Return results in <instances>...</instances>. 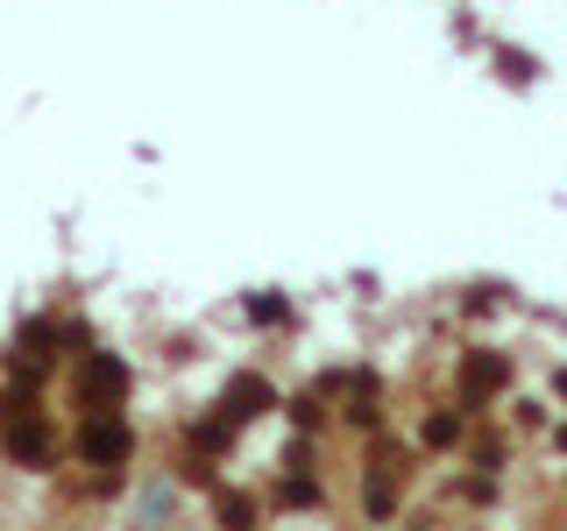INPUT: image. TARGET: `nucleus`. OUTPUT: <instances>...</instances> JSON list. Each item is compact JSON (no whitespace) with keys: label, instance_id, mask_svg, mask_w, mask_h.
Wrapping results in <instances>:
<instances>
[{"label":"nucleus","instance_id":"20e7f679","mask_svg":"<svg viewBox=\"0 0 567 531\" xmlns=\"http://www.w3.org/2000/svg\"><path fill=\"white\" fill-rule=\"evenodd\" d=\"M71 447H79L85 468H128V460H135V425L121 412H85V425H79Z\"/></svg>","mask_w":567,"mask_h":531},{"label":"nucleus","instance_id":"1a4fd4ad","mask_svg":"<svg viewBox=\"0 0 567 531\" xmlns=\"http://www.w3.org/2000/svg\"><path fill=\"white\" fill-rule=\"evenodd\" d=\"M398 503H404V482H377V475H369V489H362V518H369V524H390V518H398Z\"/></svg>","mask_w":567,"mask_h":531},{"label":"nucleus","instance_id":"9d476101","mask_svg":"<svg viewBox=\"0 0 567 531\" xmlns=\"http://www.w3.org/2000/svg\"><path fill=\"white\" fill-rule=\"evenodd\" d=\"M213 518H220V524H256L262 503L248 489H213Z\"/></svg>","mask_w":567,"mask_h":531},{"label":"nucleus","instance_id":"f8f14e48","mask_svg":"<svg viewBox=\"0 0 567 531\" xmlns=\"http://www.w3.org/2000/svg\"><path fill=\"white\" fill-rule=\"evenodd\" d=\"M468 468H483V475H504V468H511V439H504V433H483V439L468 447Z\"/></svg>","mask_w":567,"mask_h":531},{"label":"nucleus","instance_id":"4468645a","mask_svg":"<svg viewBox=\"0 0 567 531\" xmlns=\"http://www.w3.org/2000/svg\"><path fill=\"white\" fill-rule=\"evenodd\" d=\"M454 496H461L468 510H483V503H496V475H483V468H475V475H461Z\"/></svg>","mask_w":567,"mask_h":531},{"label":"nucleus","instance_id":"39448f33","mask_svg":"<svg viewBox=\"0 0 567 531\" xmlns=\"http://www.w3.org/2000/svg\"><path fill=\"white\" fill-rule=\"evenodd\" d=\"M454 389H461V404H468V412H483L496 389H511V354L468 347V354H461V368H454Z\"/></svg>","mask_w":567,"mask_h":531},{"label":"nucleus","instance_id":"f257e3e1","mask_svg":"<svg viewBox=\"0 0 567 531\" xmlns=\"http://www.w3.org/2000/svg\"><path fill=\"white\" fill-rule=\"evenodd\" d=\"M0 454H8L14 468H29V475L58 468V425L43 418V404H29V412H0Z\"/></svg>","mask_w":567,"mask_h":531},{"label":"nucleus","instance_id":"6e6552de","mask_svg":"<svg viewBox=\"0 0 567 531\" xmlns=\"http://www.w3.org/2000/svg\"><path fill=\"white\" fill-rule=\"evenodd\" d=\"M241 312H248V326H262V333H270V326H291V298H284V291H248Z\"/></svg>","mask_w":567,"mask_h":531},{"label":"nucleus","instance_id":"7ed1b4c3","mask_svg":"<svg viewBox=\"0 0 567 531\" xmlns=\"http://www.w3.org/2000/svg\"><path fill=\"white\" fill-rule=\"evenodd\" d=\"M235 439H241V418H227V412H213V418H192L185 425V460H177V468H185V482H213V460H227L235 454Z\"/></svg>","mask_w":567,"mask_h":531},{"label":"nucleus","instance_id":"2eb2a0df","mask_svg":"<svg viewBox=\"0 0 567 531\" xmlns=\"http://www.w3.org/2000/svg\"><path fill=\"white\" fill-rule=\"evenodd\" d=\"M554 447H560V454H567V418H560V425H554Z\"/></svg>","mask_w":567,"mask_h":531},{"label":"nucleus","instance_id":"ddd939ff","mask_svg":"<svg viewBox=\"0 0 567 531\" xmlns=\"http://www.w3.org/2000/svg\"><path fill=\"white\" fill-rule=\"evenodd\" d=\"M496 79H504V85H532V79H539V58H532V50H496Z\"/></svg>","mask_w":567,"mask_h":531},{"label":"nucleus","instance_id":"9b49d317","mask_svg":"<svg viewBox=\"0 0 567 531\" xmlns=\"http://www.w3.org/2000/svg\"><path fill=\"white\" fill-rule=\"evenodd\" d=\"M277 503L284 510H319V503H327V489H319L312 475H277Z\"/></svg>","mask_w":567,"mask_h":531},{"label":"nucleus","instance_id":"dca6fc26","mask_svg":"<svg viewBox=\"0 0 567 531\" xmlns=\"http://www.w3.org/2000/svg\"><path fill=\"white\" fill-rule=\"evenodd\" d=\"M554 389H560V397H567V368H560V376H554Z\"/></svg>","mask_w":567,"mask_h":531},{"label":"nucleus","instance_id":"f03ea898","mask_svg":"<svg viewBox=\"0 0 567 531\" xmlns=\"http://www.w3.org/2000/svg\"><path fill=\"white\" fill-rule=\"evenodd\" d=\"M128 383H135V368L121 362V354L85 347V354H79V383H71V397H79V412H121V404H128Z\"/></svg>","mask_w":567,"mask_h":531},{"label":"nucleus","instance_id":"423d86ee","mask_svg":"<svg viewBox=\"0 0 567 531\" xmlns=\"http://www.w3.org/2000/svg\"><path fill=\"white\" fill-rule=\"evenodd\" d=\"M277 397H284V389L270 383V376H256V368H235V376H227V397H220V412L227 418H270L277 412Z\"/></svg>","mask_w":567,"mask_h":531},{"label":"nucleus","instance_id":"0eeeda50","mask_svg":"<svg viewBox=\"0 0 567 531\" xmlns=\"http://www.w3.org/2000/svg\"><path fill=\"white\" fill-rule=\"evenodd\" d=\"M412 447L419 454H461V447H468V412H425Z\"/></svg>","mask_w":567,"mask_h":531}]
</instances>
